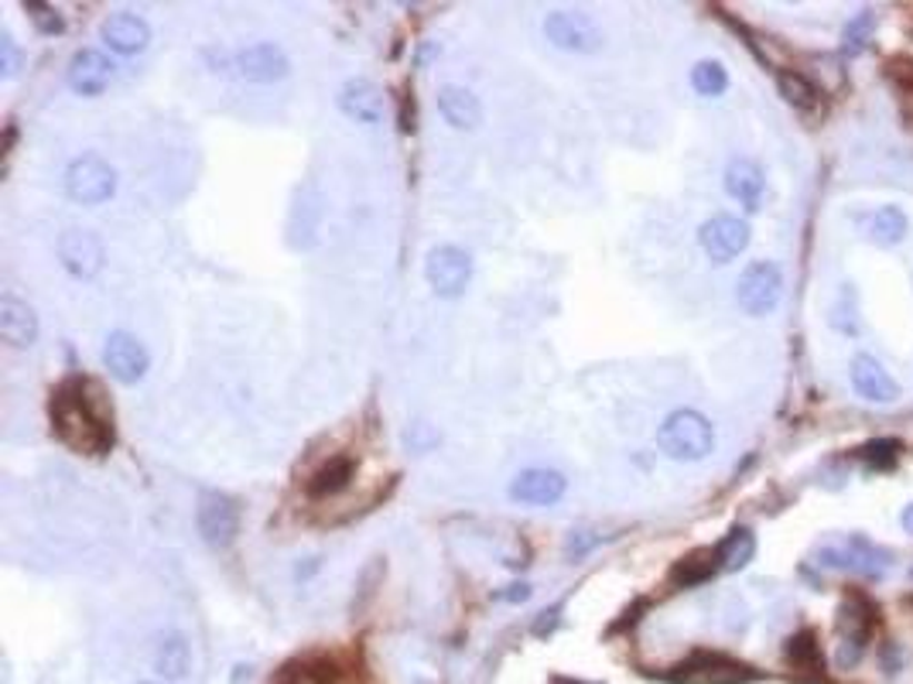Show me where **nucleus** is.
<instances>
[{
  "label": "nucleus",
  "instance_id": "obj_1",
  "mask_svg": "<svg viewBox=\"0 0 913 684\" xmlns=\"http://www.w3.org/2000/svg\"><path fill=\"white\" fill-rule=\"evenodd\" d=\"M52 435L76 455H107L113 448V407L89 377H69L49 400Z\"/></svg>",
  "mask_w": 913,
  "mask_h": 684
},
{
  "label": "nucleus",
  "instance_id": "obj_2",
  "mask_svg": "<svg viewBox=\"0 0 913 684\" xmlns=\"http://www.w3.org/2000/svg\"><path fill=\"white\" fill-rule=\"evenodd\" d=\"M657 445L674 463H702L715 448V428L702 410L681 407L664 418V425L657 432Z\"/></svg>",
  "mask_w": 913,
  "mask_h": 684
},
{
  "label": "nucleus",
  "instance_id": "obj_3",
  "mask_svg": "<svg viewBox=\"0 0 913 684\" xmlns=\"http://www.w3.org/2000/svg\"><path fill=\"white\" fill-rule=\"evenodd\" d=\"M736 298H740V308L746 315H753V318L770 315L773 308L781 305V298H784V270L773 264V260H753L740 274Z\"/></svg>",
  "mask_w": 913,
  "mask_h": 684
},
{
  "label": "nucleus",
  "instance_id": "obj_4",
  "mask_svg": "<svg viewBox=\"0 0 913 684\" xmlns=\"http://www.w3.org/2000/svg\"><path fill=\"white\" fill-rule=\"evenodd\" d=\"M817 565H825V568H845V572H855V575H865V578H880L883 572H890L893 565V552H886V547L873 544L870 537H849L845 547L832 544V547H821L817 552Z\"/></svg>",
  "mask_w": 913,
  "mask_h": 684
},
{
  "label": "nucleus",
  "instance_id": "obj_5",
  "mask_svg": "<svg viewBox=\"0 0 913 684\" xmlns=\"http://www.w3.org/2000/svg\"><path fill=\"white\" fill-rule=\"evenodd\" d=\"M117 192V171L100 155H82L66 171V196L79 206H100Z\"/></svg>",
  "mask_w": 913,
  "mask_h": 684
},
{
  "label": "nucleus",
  "instance_id": "obj_6",
  "mask_svg": "<svg viewBox=\"0 0 913 684\" xmlns=\"http://www.w3.org/2000/svg\"><path fill=\"white\" fill-rule=\"evenodd\" d=\"M425 278L438 298H448V301L459 298V295H466V288L473 281V257L463 247L441 244L425 260Z\"/></svg>",
  "mask_w": 913,
  "mask_h": 684
},
{
  "label": "nucleus",
  "instance_id": "obj_7",
  "mask_svg": "<svg viewBox=\"0 0 913 684\" xmlns=\"http://www.w3.org/2000/svg\"><path fill=\"white\" fill-rule=\"evenodd\" d=\"M760 674L725 654H695L671 671V684H750Z\"/></svg>",
  "mask_w": 913,
  "mask_h": 684
},
{
  "label": "nucleus",
  "instance_id": "obj_8",
  "mask_svg": "<svg viewBox=\"0 0 913 684\" xmlns=\"http://www.w3.org/2000/svg\"><path fill=\"white\" fill-rule=\"evenodd\" d=\"M698 244L702 250L715 260V264H728L736 260L746 247H750V222L740 216L718 212L708 222H702L698 230Z\"/></svg>",
  "mask_w": 913,
  "mask_h": 684
},
{
  "label": "nucleus",
  "instance_id": "obj_9",
  "mask_svg": "<svg viewBox=\"0 0 913 684\" xmlns=\"http://www.w3.org/2000/svg\"><path fill=\"white\" fill-rule=\"evenodd\" d=\"M544 34L552 44L565 52H599L603 49V31L588 14L578 11H555L544 21Z\"/></svg>",
  "mask_w": 913,
  "mask_h": 684
},
{
  "label": "nucleus",
  "instance_id": "obj_10",
  "mask_svg": "<svg viewBox=\"0 0 913 684\" xmlns=\"http://www.w3.org/2000/svg\"><path fill=\"white\" fill-rule=\"evenodd\" d=\"M196 524L206 544L212 547H230L240 527V514L237 504L222 493H202L199 496V510H196Z\"/></svg>",
  "mask_w": 913,
  "mask_h": 684
},
{
  "label": "nucleus",
  "instance_id": "obj_11",
  "mask_svg": "<svg viewBox=\"0 0 913 684\" xmlns=\"http://www.w3.org/2000/svg\"><path fill=\"white\" fill-rule=\"evenodd\" d=\"M230 69L247 82H278L291 72L288 56L270 41H257L250 49H240L230 62Z\"/></svg>",
  "mask_w": 913,
  "mask_h": 684
},
{
  "label": "nucleus",
  "instance_id": "obj_12",
  "mask_svg": "<svg viewBox=\"0 0 913 684\" xmlns=\"http://www.w3.org/2000/svg\"><path fill=\"white\" fill-rule=\"evenodd\" d=\"M59 257H62V267L79 281L97 278L103 270V244L89 230H66L59 237Z\"/></svg>",
  "mask_w": 913,
  "mask_h": 684
},
{
  "label": "nucleus",
  "instance_id": "obj_13",
  "mask_svg": "<svg viewBox=\"0 0 913 684\" xmlns=\"http://www.w3.org/2000/svg\"><path fill=\"white\" fill-rule=\"evenodd\" d=\"M103 363L120 384H137L148 374L151 356L141 346V339H133L130 333H110V339L103 346Z\"/></svg>",
  "mask_w": 913,
  "mask_h": 684
},
{
  "label": "nucleus",
  "instance_id": "obj_14",
  "mask_svg": "<svg viewBox=\"0 0 913 684\" xmlns=\"http://www.w3.org/2000/svg\"><path fill=\"white\" fill-rule=\"evenodd\" d=\"M852 387L870 404H893L900 400V384L883 370V363L870 353L852 356Z\"/></svg>",
  "mask_w": 913,
  "mask_h": 684
},
{
  "label": "nucleus",
  "instance_id": "obj_15",
  "mask_svg": "<svg viewBox=\"0 0 913 684\" xmlns=\"http://www.w3.org/2000/svg\"><path fill=\"white\" fill-rule=\"evenodd\" d=\"M565 489H568V479L558 469H524L510 483V496L527 507H552L565 496Z\"/></svg>",
  "mask_w": 913,
  "mask_h": 684
},
{
  "label": "nucleus",
  "instance_id": "obj_16",
  "mask_svg": "<svg viewBox=\"0 0 913 684\" xmlns=\"http://www.w3.org/2000/svg\"><path fill=\"white\" fill-rule=\"evenodd\" d=\"M100 38L110 52L117 56H137V52H145L148 49V41H151V28L145 18H137L130 11H120V14H110L100 28Z\"/></svg>",
  "mask_w": 913,
  "mask_h": 684
},
{
  "label": "nucleus",
  "instance_id": "obj_17",
  "mask_svg": "<svg viewBox=\"0 0 913 684\" xmlns=\"http://www.w3.org/2000/svg\"><path fill=\"white\" fill-rule=\"evenodd\" d=\"M110 79H113V62L103 52L82 49V52L72 56V62H69V86L76 89V93L100 97L103 89L110 86Z\"/></svg>",
  "mask_w": 913,
  "mask_h": 684
},
{
  "label": "nucleus",
  "instance_id": "obj_18",
  "mask_svg": "<svg viewBox=\"0 0 913 684\" xmlns=\"http://www.w3.org/2000/svg\"><path fill=\"white\" fill-rule=\"evenodd\" d=\"M0 336L14 349H28L38 339V315L28 301L4 295L0 298Z\"/></svg>",
  "mask_w": 913,
  "mask_h": 684
},
{
  "label": "nucleus",
  "instance_id": "obj_19",
  "mask_svg": "<svg viewBox=\"0 0 913 684\" xmlns=\"http://www.w3.org/2000/svg\"><path fill=\"white\" fill-rule=\"evenodd\" d=\"M339 107L346 117L359 120V123H380L384 120V93L370 82V79H349L339 89Z\"/></svg>",
  "mask_w": 913,
  "mask_h": 684
},
{
  "label": "nucleus",
  "instance_id": "obj_20",
  "mask_svg": "<svg viewBox=\"0 0 913 684\" xmlns=\"http://www.w3.org/2000/svg\"><path fill=\"white\" fill-rule=\"evenodd\" d=\"M763 189H766V178H763V168L753 158L728 161V168H725V192L733 196L740 206H746L750 212H756L760 199H763Z\"/></svg>",
  "mask_w": 913,
  "mask_h": 684
},
{
  "label": "nucleus",
  "instance_id": "obj_21",
  "mask_svg": "<svg viewBox=\"0 0 913 684\" xmlns=\"http://www.w3.org/2000/svg\"><path fill=\"white\" fill-rule=\"evenodd\" d=\"M318 219H322V196H318L315 186L298 189V199L291 206V219H288V234H291V247H311L315 234H318Z\"/></svg>",
  "mask_w": 913,
  "mask_h": 684
},
{
  "label": "nucleus",
  "instance_id": "obj_22",
  "mask_svg": "<svg viewBox=\"0 0 913 684\" xmlns=\"http://www.w3.org/2000/svg\"><path fill=\"white\" fill-rule=\"evenodd\" d=\"M438 113L455 130H473L483 120V107L466 86H441L438 89Z\"/></svg>",
  "mask_w": 913,
  "mask_h": 684
},
{
  "label": "nucleus",
  "instance_id": "obj_23",
  "mask_svg": "<svg viewBox=\"0 0 913 684\" xmlns=\"http://www.w3.org/2000/svg\"><path fill=\"white\" fill-rule=\"evenodd\" d=\"M353 476H356V463L349 459V455H333L329 463H322L308 476V496L311 499H333L353 483Z\"/></svg>",
  "mask_w": 913,
  "mask_h": 684
},
{
  "label": "nucleus",
  "instance_id": "obj_24",
  "mask_svg": "<svg viewBox=\"0 0 913 684\" xmlns=\"http://www.w3.org/2000/svg\"><path fill=\"white\" fill-rule=\"evenodd\" d=\"M777 86H781V97L804 117H817L825 110V100H821V89L804 76V72H794V69H781L777 72Z\"/></svg>",
  "mask_w": 913,
  "mask_h": 684
},
{
  "label": "nucleus",
  "instance_id": "obj_25",
  "mask_svg": "<svg viewBox=\"0 0 913 684\" xmlns=\"http://www.w3.org/2000/svg\"><path fill=\"white\" fill-rule=\"evenodd\" d=\"M753 555H756V537L750 527H733L715 544L718 572H740L753 562Z\"/></svg>",
  "mask_w": 913,
  "mask_h": 684
},
{
  "label": "nucleus",
  "instance_id": "obj_26",
  "mask_svg": "<svg viewBox=\"0 0 913 684\" xmlns=\"http://www.w3.org/2000/svg\"><path fill=\"white\" fill-rule=\"evenodd\" d=\"M155 671L165 677V681H181L189 671V644L181 641L178 633L165 636V641L158 644L155 651Z\"/></svg>",
  "mask_w": 913,
  "mask_h": 684
},
{
  "label": "nucleus",
  "instance_id": "obj_27",
  "mask_svg": "<svg viewBox=\"0 0 913 684\" xmlns=\"http://www.w3.org/2000/svg\"><path fill=\"white\" fill-rule=\"evenodd\" d=\"M870 234L880 247H896L903 237H906V216L900 206H883L876 209L873 222H870Z\"/></svg>",
  "mask_w": 913,
  "mask_h": 684
},
{
  "label": "nucleus",
  "instance_id": "obj_28",
  "mask_svg": "<svg viewBox=\"0 0 913 684\" xmlns=\"http://www.w3.org/2000/svg\"><path fill=\"white\" fill-rule=\"evenodd\" d=\"M692 86H695V93H698V97L715 100V97H722L725 89H728V72H725L722 62L702 59V62L692 69Z\"/></svg>",
  "mask_w": 913,
  "mask_h": 684
},
{
  "label": "nucleus",
  "instance_id": "obj_29",
  "mask_svg": "<svg viewBox=\"0 0 913 684\" xmlns=\"http://www.w3.org/2000/svg\"><path fill=\"white\" fill-rule=\"evenodd\" d=\"M873 31H876V14H873V11L855 14V18L845 24V31H842V49H845V56H859V52L865 49V44H870Z\"/></svg>",
  "mask_w": 913,
  "mask_h": 684
},
{
  "label": "nucleus",
  "instance_id": "obj_30",
  "mask_svg": "<svg viewBox=\"0 0 913 684\" xmlns=\"http://www.w3.org/2000/svg\"><path fill=\"white\" fill-rule=\"evenodd\" d=\"M787 657H791V664L801 667V671H817V667H821V654H817V644H814V636H811V633L794 636L791 647H787Z\"/></svg>",
  "mask_w": 913,
  "mask_h": 684
},
{
  "label": "nucleus",
  "instance_id": "obj_31",
  "mask_svg": "<svg viewBox=\"0 0 913 684\" xmlns=\"http://www.w3.org/2000/svg\"><path fill=\"white\" fill-rule=\"evenodd\" d=\"M24 11L31 14L34 28H38L41 34H62V31H66V21H62L59 11H52L49 4H38V0H28Z\"/></svg>",
  "mask_w": 913,
  "mask_h": 684
},
{
  "label": "nucleus",
  "instance_id": "obj_32",
  "mask_svg": "<svg viewBox=\"0 0 913 684\" xmlns=\"http://www.w3.org/2000/svg\"><path fill=\"white\" fill-rule=\"evenodd\" d=\"M865 644L870 641H862V636H842L838 647H835V667L838 671H855L859 661L865 657Z\"/></svg>",
  "mask_w": 913,
  "mask_h": 684
},
{
  "label": "nucleus",
  "instance_id": "obj_33",
  "mask_svg": "<svg viewBox=\"0 0 913 684\" xmlns=\"http://www.w3.org/2000/svg\"><path fill=\"white\" fill-rule=\"evenodd\" d=\"M880 671H883L890 681L900 677V671H903V651H900V644H893V641L880 644Z\"/></svg>",
  "mask_w": 913,
  "mask_h": 684
},
{
  "label": "nucleus",
  "instance_id": "obj_34",
  "mask_svg": "<svg viewBox=\"0 0 913 684\" xmlns=\"http://www.w3.org/2000/svg\"><path fill=\"white\" fill-rule=\"evenodd\" d=\"M18 66H21L18 44H14V38H11V34H4V38H0V69H4V76L11 79V76L18 72Z\"/></svg>",
  "mask_w": 913,
  "mask_h": 684
},
{
  "label": "nucleus",
  "instance_id": "obj_35",
  "mask_svg": "<svg viewBox=\"0 0 913 684\" xmlns=\"http://www.w3.org/2000/svg\"><path fill=\"white\" fill-rule=\"evenodd\" d=\"M504 599H510V603H524V599H530V585H510V592H504Z\"/></svg>",
  "mask_w": 913,
  "mask_h": 684
},
{
  "label": "nucleus",
  "instance_id": "obj_36",
  "mask_svg": "<svg viewBox=\"0 0 913 684\" xmlns=\"http://www.w3.org/2000/svg\"><path fill=\"white\" fill-rule=\"evenodd\" d=\"M900 524H903V531H906V534H913V504H910V507L903 510V517H900Z\"/></svg>",
  "mask_w": 913,
  "mask_h": 684
},
{
  "label": "nucleus",
  "instance_id": "obj_37",
  "mask_svg": "<svg viewBox=\"0 0 913 684\" xmlns=\"http://www.w3.org/2000/svg\"><path fill=\"white\" fill-rule=\"evenodd\" d=\"M910 582H913V565H910Z\"/></svg>",
  "mask_w": 913,
  "mask_h": 684
},
{
  "label": "nucleus",
  "instance_id": "obj_38",
  "mask_svg": "<svg viewBox=\"0 0 913 684\" xmlns=\"http://www.w3.org/2000/svg\"><path fill=\"white\" fill-rule=\"evenodd\" d=\"M141 684H151V681H141Z\"/></svg>",
  "mask_w": 913,
  "mask_h": 684
}]
</instances>
